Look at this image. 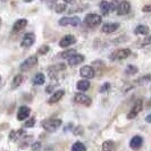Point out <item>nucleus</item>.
Returning <instances> with one entry per match:
<instances>
[{
    "label": "nucleus",
    "instance_id": "nucleus-1",
    "mask_svg": "<svg viewBox=\"0 0 151 151\" xmlns=\"http://www.w3.org/2000/svg\"><path fill=\"white\" fill-rule=\"evenodd\" d=\"M61 119L58 118H51V119H45L42 122V127L47 131V132H55L60 127Z\"/></svg>",
    "mask_w": 151,
    "mask_h": 151
},
{
    "label": "nucleus",
    "instance_id": "nucleus-2",
    "mask_svg": "<svg viewBox=\"0 0 151 151\" xmlns=\"http://www.w3.org/2000/svg\"><path fill=\"white\" fill-rule=\"evenodd\" d=\"M101 22H102V18L98 14H88L84 18V24L89 27H96L100 25Z\"/></svg>",
    "mask_w": 151,
    "mask_h": 151
},
{
    "label": "nucleus",
    "instance_id": "nucleus-3",
    "mask_svg": "<svg viewBox=\"0 0 151 151\" xmlns=\"http://www.w3.org/2000/svg\"><path fill=\"white\" fill-rule=\"evenodd\" d=\"M129 55H131L129 49H119V50L111 52L109 58H110V60H123V59L127 58Z\"/></svg>",
    "mask_w": 151,
    "mask_h": 151
},
{
    "label": "nucleus",
    "instance_id": "nucleus-4",
    "mask_svg": "<svg viewBox=\"0 0 151 151\" xmlns=\"http://www.w3.org/2000/svg\"><path fill=\"white\" fill-rule=\"evenodd\" d=\"M37 64H38V57L37 56H32V57H30V58H27V59H25V60L23 61L22 64H21V66H19V69L22 72H26V70H29V69L34 67Z\"/></svg>",
    "mask_w": 151,
    "mask_h": 151
},
{
    "label": "nucleus",
    "instance_id": "nucleus-5",
    "mask_svg": "<svg viewBox=\"0 0 151 151\" xmlns=\"http://www.w3.org/2000/svg\"><path fill=\"white\" fill-rule=\"evenodd\" d=\"M142 108H143V100H142V99L136 100V102L134 104V106L132 107L131 111L127 114V118H129V119H133V118H135L136 116L139 115V113L142 110Z\"/></svg>",
    "mask_w": 151,
    "mask_h": 151
},
{
    "label": "nucleus",
    "instance_id": "nucleus-6",
    "mask_svg": "<svg viewBox=\"0 0 151 151\" xmlns=\"http://www.w3.org/2000/svg\"><path fill=\"white\" fill-rule=\"evenodd\" d=\"M115 8H116L115 2H109V1H101L100 2V10L104 15H108L109 13L114 12Z\"/></svg>",
    "mask_w": 151,
    "mask_h": 151
},
{
    "label": "nucleus",
    "instance_id": "nucleus-7",
    "mask_svg": "<svg viewBox=\"0 0 151 151\" xmlns=\"http://www.w3.org/2000/svg\"><path fill=\"white\" fill-rule=\"evenodd\" d=\"M80 24V18L77 16L74 17H63L59 21V25L66 26V25H73V26H78Z\"/></svg>",
    "mask_w": 151,
    "mask_h": 151
},
{
    "label": "nucleus",
    "instance_id": "nucleus-8",
    "mask_svg": "<svg viewBox=\"0 0 151 151\" xmlns=\"http://www.w3.org/2000/svg\"><path fill=\"white\" fill-rule=\"evenodd\" d=\"M116 9H117V14L118 15H126L131 12V4L129 1H122V2L118 4Z\"/></svg>",
    "mask_w": 151,
    "mask_h": 151
},
{
    "label": "nucleus",
    "instance_id": "nucleus-9",
    "mask_svg": "<svg viewBox=\"0 0 151 151\" xmlns=\"http://www.w3.org/2000/svg\"><path fill=\"white\" fill-rule=\"evenodd\" d=\"M35 42V35L33 33H26L23 38L22 42H21V45L22 47H25V48H29L31 45Z\"/></svg>",
    "mask_w": 151,
    "mask_h": 151
},
{
    "label": "nucleus",
    "instance_id": "nucleus-10",
    "mask_svg": "<svg viewBox=\"0 0 151 151\" xmlns=\"http://www.w3.org/2000/svg\"><path fill=\"white\" fill-rule=\"evenodd\" d=\"M75 42H76L75 37L72 35V34H68V35H65V37L59 41V45H60L61 48H67L68 45H74Z\"/></svg>",
    "mask_w": 151,
    "mask_h": 151
},
{
    "label": "nucleus",
    "instance_id": "nucleus-11",
    "mask_svg": "<svg viewBox=\"0 0 151 151\" xmlns=\"http://www.w3.org/2000/svg\"><path fill=\"white\" fill-rule=\"evenodd\" d=\"M80 74L82 77H85V78H93L96 75V72L91 66H83L80 70Z\"/></svg>",
    "mask_w": 151,
    "mask_h": 151
},
{
    "label": "nucleus",
    "instance_id": "nucleus-12",
    "mask_svg": "<svg viewBox=\"0 0 151 151\" xmlns=\"http://www.w3.org/2000/svg\"><path fill=\"white\" fill-rule=\"evenodd\" d=\"M74 101H75L76 104L84 105V106H90L91 105V98H89L85 94H81V93L76 94L75 97H74Z\"/></svg>",
    "mask_w": 151,
    "mask_h": 151
},
{
    "label": "nucleus",
    "instance_id": "nucleus-13",
    "mask_svg": "<svg viewBox=\"0 0 151 151\" xmlns=\"http://www.w3.org/2000/svg\"><path fill=\"white\" fill-rule=\"evenodd\" d=\"M31 114L30 107L27 106H22L18 109V113H17V119L18 121H24L25 118H27Z\"/></svg>",
    "mask_w": 151,
    "mask_h": 151
},
{
    "label": "nucleus",
    "instance_id": "nucleus-14",
    "mask_svg": "<svg viewBox=\"0 0 151 151\" xmlns=\"http://www.w3.org/2000/svg\"><path fill=\"white\" fill-rule=\"evenodd\" d=\"M118 27H119V24L118 23H106L101 27V31L104 33H113V32L118 30Z\"/></svg>",
    "mask_w": 151,
    "mask_h": 151
},
{
    "label": "nucleus",
    "instance_id": "nucleus-15",
    "mask_svg": "<svg viewBox=\"0 0 151 151\" xmlns=\"http://www.w3.org/2000/svg\"><path fill=\"white\" fill-rule=\"evenodd\" d=\"M83 61H84L83 55L76 52L75 55H73V56L68 59V64H69L70 66H76V65H78V64H81V63H83Z\"/></svg>",
    "mask_w": 151,
    "mask_h": 151
},
{
    "label": "nucleus",
    "instance_id": "nucleus-16",
    "mask_svg": "<svg viewBox=\"0 0 151 151\" xmlns=\"http://www.w3.org/2000/svg\"><path fill=\"white\" fill-rule=\"evenodd\" d=\"M142 143H143V139H142V136L140 135L133 136L131 139V141H129V145H131L132 149H139L142 145Z\"/></svg>",
    "mask_w": 151,
    "mask_h": 151
},
{
    "label": "nucleus",
    "instance_id": "nucleus-17",
    "mask_svg": "<svg viewBox=\"0 0 151 151\" xmlns=\"http://www.w3.org/2000/svg\"><path fill=\"white\" fill-rule=\"evenodd\" d=\"M64 94H65V91L64 90H57L53 92V94L50 97L49 99V104H56V102H58L59 100H60L63 97H64Z\"/></svg>",
    "mask_w": 151,
    "mask_h": 151
},
{
    "label": "nucleus",
    "instance_id": "nucleus-18",
    "mask_svg": "<svg viewBox=\"0 0 151 151\" xmlns=\"http://www.w3.org/2000/svg\"><path fill=\"white\" fill-rule=\"evenodd\" d=\"M26 25H27V21H26V19H18V21H16L15 24H14L13 31H14V32H19V31H22Z\"/></svg>",
    "mask_w": 151,
    "mask_h": 151
},
{
    "label": "nucleus",
    "instance_id": "nucleus-19",
    "mask_svg": "<svg viewBox=\"0 0 151 151\" xmlns=\"http://www.w3.org/2000/svg\"><path fill=\"white\" fill-rule=\"evenodd\" d=\"M102 151H116V144L111 140L105 141L102 143Z\"/></svg>",
    "mask_w": 151,
    "mask_h": 151
},
{
    "label": "nucleus",
    "instance_id": "nucleus-20",
    "mask_svg": "<svg viewBox=\"0 0 151 151\" xmlns=\"http://www.w3.org/2000/svg\"><path fill=\"white\" fill-rule=\"evenodd\" d=\"M76 88H77V90L80 91H86L90 88V82L88 80H81V81L77 82Z\"/></svg>",
    "mask_w": 151,
    "mask_h": 151
},
{
    "label": "nucleus",
    "instance_id": "nucleus-21",
    "mask_svg": "<svg viewBox=\"0 0 151 151\" xmlns=\"http://www.w3.org/2000/svg\"><path fill=\"white\" fill-rule=\"evenodd\" d=\"M24 134H25L24 129H19V131H12V132H10V134H9V139H10L12 141H16V140H18L19 137L24 136Z\"/></svg>",
    "mask_w": 151,
    "mask_h": 151
},
{
    "label": "nucleus",
    "instance_id": "nucleus-22",
    "mask_svg": "<svg viewBox=\"0 0 151 151\" xmlns=\"http://www.w3.org/2000/svg\"><path fill=\"white\" fill-rule=\"evenodd\" d=\"M135 34H142V35H148L149 34V27L147 25H137L134 31Z\"/></svg>",
    "mask_w": 151,
    "mask_h": 151
},
{
    "label": "nucleus",
    "instance_id": "nucleus-23",
    "mask_svg": "<svg viewBox=\"0 0 151 151\" xmlns=\"http://www.w3.org/2000/svg\"><path fill=\"white\" fill-rule=\"evenodd\" d=\"M32 81H33V84H35V85H42L45 82V77L42 73H38V74H35Z\"/></svg>",
    "mask_w": 151,
    "mask_h": 151
},
{
    "label": "nucleus",
    "instance_id": "nucleus-24",
    "mask_svg": "<svg viewBox=\"0 0 151 151\" xmlns=\"http://www.w3.org/2000/svg\"><path fill=\"white\" fill-rule=\"evenodd\" d=\"M23 82H24V77H23V75L18 74V75H16L15 77H14L13 84H12V88H13V89H16V88H18Z\"/></svg>",
    "mask_w": 151,
    "mask_h": 151
},
{
    "label": "nucleus",
    "instance_id": "nucleus-25",
    "mask_svg": "<svg viewBox=\"0 0 151 151\" xmlns=\"http://www.w3.org/2000/svg\"><path fill=\"white\" fill-rule=\"evenodd\" d=\"M72 151H86V147H85L82 142L77 141V142H75V143L73 144Z\"/></svg>",
    "mask_w": 151,
    "mask_h": 151
},
{
    "label": "nucleus",
    "instance_id": "nucleus-26",
    "mask_svg": "<svg viewBox=\"0 0 151 151\" xmlns=\"http://www.w3.org/2000/svg\"><path fill=\"white\" fill-rule=\"evenodd\" d=\"M76 53V50L75 49H69V50H66V51H64V52L60 53V57L61 58H64V59H69L73 55H75Z\"/></svg>",
    "mask_w": 151,
    "mask_h": 151
},
{
    "label": "nucleus",
    "instance_id": "nucleus-27",
    "mask_svg": "<svg viewBox=\"0 0 151 151\" xmlns=\"http://www.w3.org/2000/svg\"><path fill=\"white\" fill-rule=\"evenodd\" d=\"M125 73H126L127 75L136 74V73H137V68H136L135 66H133V65H129L127 68H126V70H125Z\"/></svg>",
    "mask_w": 151,
    "mask_h": 151
},
{
    "label": "nucleus",
    "instance_id": "nucleus-28",
    "mask_svg": "<svg viewBox=\"0 0 151 151\" xmlns=\"http://www.w3.org/2000/svg\"><path fill=\"white\" fill-rule=\"evenodd\" d=\"M66 9V2H61L56 5V13H63Z\"/></svg>",
    "mask_w": 151,
    "mask_h": 151
},
{
    "label": "nucleus",
    "instance_id": "nucleus-29",
    "mask_svg": "<svg viewBox=\"0 0 151 151\" xmlns=\"http://www.w3.org/2000/svg\"><path fill=\"white\" fill-rule=\"evenodd\" d=\"M35 118H30L29 121L25 122V124H24V127H26V129H31V127H33L34 125H35Z\"/></svg>",
    "mask_w": 151,
    "mask_h": 151
},
{
    "label": "nucleus",
    "instance_id": "nucleus-30",
    "mask_svg": "<svg viewBox=\"0 0 151 151\" xmlns=\"http://www.w3.org/2000/svg\"><path fill=\"white\" fill-rule=\"evenodd\" d=\"M50 50V48H49V45H42L40 49L38 50V53L39 55H45V53L48 52Z\"/></svg>",
    "mask_w": 151,
    "mask_h": 151
},
{
    "label": "nucleus",
    "instance_id": "nucleus-31",
    "mask_svg": "<svg viewBox=\"0 0 151 151\" xmlns=\"http://www.w3.org/2000/svg\"><path fill=\"white\" fill-rule=\"evenodd\" d=\"M109 89H110V84L107 82V83H105L101 88H100V92H101V93H105V92H107V91H109Z\"/></svg>",
    "mask_w": 151,
    "mask_h": 151
},
{
    "label": "nucleus",
    "instance_id": "nucleus-32",
    "mask_svg": "<svg viewBox=\"0 0 151 151\" xmlns=\"http://www.w3.org/2000/svg\"><path fill=\"white\" fill-rule=\"evenodd\" d=\"M150 81V75H147V76H144V77H141L137 82H140V83H148Z\"/></svg>",
    "mask_w": 151,
    "mask_h": 151
},
{
    "label": "nucleus",
    "instance_id": "nucleus-33",
    "mask_svg": "<svg viewBox=\"0 0 151 151\" xmlns=\"http://www.w3.org/2000/svg\"><path fill=\"white\" fill-rule=\"evenodd\" d=\"M41 148V143L40 142H35L34 144H32V150L33 151H38Z\"/></svg>",
    "mask_w": 151,
    "mask_h": 151
},
{
    "label": "nucleus",
    "instance_id": "nucleus-34",
    "mask_svg": "<svg viewBox=\"0 0 151 151\" xmlns=\"http://www.w3.org/2000/svg\"><path fill=\"white\" fill-rule=\"evenodd\" d=\"M150 8H151L150 5H148V6H145V7L143 8V12H150V10H151Z\"/></svg>",
    "mask_w": 151,
    "mask_h": 151
},
{
    "label": "nucleus",
    "instance_id": "nucleus-35",
    "mask_svg": "<svg viewBox=\"0 0 151 151\" xmlns=\"http://www.w3.org/2000/svg\"><path fill=\"white\" fill-rule=\"evenodd\" d=\"M145 121L148 122V123H150L151 122V115H148V116H147V119H145Z\"/></svg>",
    "mask_w": 151,
    "mask_h": 151
},
{
    "label": "nucleus",
    "instance_id": "nucleus-36",
    "mask_svg": "<svg viewBox=\"0 0 151 151\" xmlns=\"http://www.w3.org/2000/svg\"><path fill=\"white\" fill-rule=\"evenodd\" d=\"M0 82H1V77H0Z\"/></svg>",
    "mask_w": 151,
    "mask_h": 151
},
{
    "label": "nucleus",
    "instance_id": "nucleus-37",
    "mask_svg": "<svg viewBox=\"0 0 151 151\" xmlns=\"http://www.w3.org/2000/svg\"><path fill=\"white\" fill-rule=\"evenodd\" d=\"M0 25H1V21H0Z\"/></svg>",
    "mask_w": 151,
    "mask_h": 151
}]
</instances>
